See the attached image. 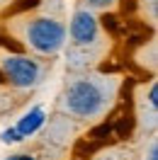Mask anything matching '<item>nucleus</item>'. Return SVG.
Masks as SVG:
<instances>
[{
    "instance_id": "f257e3e1",
    "label": "nucleus",
    "mask_w": 158,
    "mask_h": 160,
    "mask_svg": "<svg viewBox=\"0 0 158 160\" xmlns=\"http://www.w3.org/2000/svg\"><path fill=\"white\" fill-rule=\"evenodd\" d=\"M117 90H119L117 78L97 75V73L80 75L66 85V90L61 95V112L76 121L100 119L112 107Z\"/></svg>"
},
{
    "instance_id": "f03ea898",
    "label": "nucleus",
    "mask_w": 158,
    "mask_h": 160,
    "mask_svg": "<svg viewBox=\"0 0 158 160\" xmlns=\"http://www.w3.org/2000/svg\"><path fill=\"white\" fill-rule=\"evenodd\" d=\"M22 41L37 56H56L68 41L66 24L61 20H56V17H49V15L32 17L27 22L24 32H22Z\"/></svg>"
},
{
    "instance_id": "7ed1b4c3",
    "label": "nucleus",
    "mask_w": 158,
    "mask_h": 160,
    "mask_svg": "<svg viewBox=\"0 0 158 160\" xmlns=\"http://www.w3.org/2000/svg\"><path fill=\"white\" fill-rule=\"evenodd\" d=\"M0 73L15 90H34L41 82L44 68L29 53H5L0 58Z\"/></svg>"
},
{
    "instance_id": "20e7f679",
    "label": "nucleus",
    "mask_w": 158,
    "mask_h": 160,
    "mask_svg": "<svg viewBox=\"0 0 158 160\" xmlns=\"http://www.w3.org/2000/svg\"><path fill=\"white\" fill-rule=\"evenodd\" d=\"M66 37L71 39V46L73 49H85L88 51L100 37V24L97 17L92 15V10L88 8H80L71 15L68 29H66Z\"/></svg>"
},
{
    "instance_id": "39448f33",
    "label": "nucleus",
    "mask_w": 158,
    "mask_h": 160,
    "mask_svg": "<svg viewBox=\"0 0 158 160\" xmlns=\"http://www.w3.org/2000/svg\"><path fill=\"white\" fill-rule=\"evenodd\" d=\"M46 112L41 109V107H32L29 112H24L20 119H17V124L12 126V129L20 133V138L22 141H27V138H32V136H37L44 126H46Z\"/></svg>"
},
{
    "instance_id": "423d86ee",
    "label": "nucleus",
    "mask_w": 158,
    "mask_h": 160,
    "mask_svg": "<svg viewBox=\"0 0 158 160\" xmlns=\"http://www.w3.org/2000/svg\"><path fill=\"white\" fill-rule=\"evenodd\" d=\"M0 141L5 143V146H17V143H22V138H20V133L12 129H5V131H0Z\"/></svg>"
},
{
    "instance_id": "0eeeda50",
    "label": "nucleus",
    "mask_w": 158,
    "mask_h": 160,
    "mask_svg": "<svg viewBox=\"0 0 158 160\" xmlns=\"http://www.w3.org/2000/svg\"><path fill=\"white\" fill-rule=\"evenodd\" d=\"M114 2H117V0H85L88 10H109Z\"/></svg>"
},
{
    "instance_id": "6e6552de",
    "label": "nucleus",
    "mask_w": 158,
    "mask_h": 160,
    "mask_svg": "<svg viewBox=\"0 0 158 160\" xmlns=\"http://www.w3.org/2000/svg\"><path fill=\"white\" fill-rule=\"evenodd\" d=\"M148 107L158 112V82H151V88H148Z\"/></svg>"
},
{
    "instance_id": "1a4fd4ad",
    "label": "nucleus",
    "mask_w": 158,
    "mask_h": 160,
    "mask_svg": "<svg viewBox=\"0 0 158 160\" xmlns=\"http://www.w3.org/2000/svg\"><path fill=\"white\" fill-rule=\"evenodd\" d=\"M5 160H37L32 153H12V155H8Z\"/></svg>"
},
{
    "instance_id": "9d476101",
    "label": "nucleus",
    "mask_w": 158,
    "mask_h": 160,
    "mask_svg": "<svg viewBox=\"0 0 158 160\" xmlns=\"http://www.w3.org/2000/svg\"><path fill=\"white\" fill-rule=\"evenodd\" d=\"M148 160H158V141H151V146H148Z\"/></svg>"
}]
</instances>
